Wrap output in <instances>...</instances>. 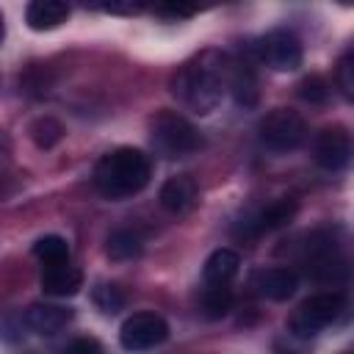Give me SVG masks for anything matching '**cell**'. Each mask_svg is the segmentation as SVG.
Segmentation results:
<instances>
[{"instance_id": "1", "label": "cell", "mask_w": 354, "mask_h": 354, "mask_svg": "<svg viewBox=\"0 0 354 354\" xmlns=\"http://www.w3.org/2000/svg\"><path fill=\"white\" fill-rule=\"evenodd\" d=\"M227 75H230V58L207 50L174 75L171 91L194 113H210L221 102Z\"/></svg>"}, {"instance_id": "2", "label": "cell", "mask_w": 354, "mask_h": 354, "mask_svg": "<svg viewBox=\"0 0 354 354\" xmlns=\"http://www.w3.org/2000/svg\"><path fill=\"white\" fill-rule=\"evenodd\" d=\"M149 158L141 149L122 147L100 158L94 169V185L108 199H127L149 183Z\"/></svg>"}, {"instance_id": "3", "label": "cell", "mask_w": 354, "mask_h": 354, "mask_svg": "<svg viewBox=\"0 0 354 354\" xmlns=\"http://www.w3.org/2000/svg\"><path fill=\"white\" fill-rule=\"evenodd\" d=\"M149 133H152L155 149L166 158H183L202 147L196 127L177 111H158L149 122Z\"/></svg>"}, {"instance_id": "4", "label": "cell", "mask_w": 354, "mask_h": 354, "mask_svg": "<svg viewBox=\"0 0 354 354\" xmlns=\"http://www.w3.org/2000/svg\"><path fill=\"white\" fill-rule=\"evenodd\" d=\"M346 310V299L340 293H318L310 296L307 301H301V307L293 313L290 318V332L299 337H313L318 335L324 326L335 324L340 318V313Z\"/></svg>"}, {"instance_id": "5", "label": "cell", "mask_w": 354, "mask_h": 354, "mask_svg": "<svg viewBox=\"0 0 354 354\" xmlns=\"http://www.w3.org/2000/svg\"><path fill=\"white\" fill-rule=\"evenodd\" d=\"M257 130H260V141L274 152H290L301 147L307 138L304 119L290 108H274L271 113L263 116Z\"/></svg>"}, {"instance_id": "6", "label": "cell", "mask_w": 354, "mask_h": 354, "mask_svg": "<svg viewBox=\"0 0 354 354\" xmlns=\"http://www.w3.org/2000/svg\"><path fill=\"white\" fill-rule=\"evenodd\" d=\"M166 335H169V324L158 313H133L119 329V343L127 351H144L160 346Z\"/></svg>"}, {"instance_id": "7", "label": "cell", "mask_w": 354, "mask_h": 354, "mask_svg": "<svg viewBox=\"0 0 354 354\" xmlns=\"http://www.w3.org/2000/svg\"><path fill=\"white\" fill-rule=\"evenodd\" d=\"M260 61L274 72H290L301 64V44L290 30H271L257 44Z\"/></svg>"}, {"instance_id": "8", "label": "cell", "mask_w": 354, "mask_h": 354, "mask_svg": "<svg viewBox=\"0 0 354 354\" xmlns=\"http://www.w3.org/2000/svg\"><path fill=\"white\" fill-rule=\"evenodd\" d=\"M351 158V138L343 127H329V130H321V136L315 138V160L318 166L329 169V171H337L348 163Z\"/></svg>"}, {"instance_id": "9", "label": "cell", "mask_w": 354, "mask_h": 354, "mask_svg": "<svg viewBox=\"0 0 354 354\" xmlns=\"http://www.w3.org/2000/svg\"><path fill=\"white\" fill-rule=\"evenodd\" d=\"M252 288H254V293H260L271 301H285L296 293L299 279L288 268H260L252 277Z\"/></svg>"}, {"instance_id": "10", "label": "cell", "mask_w": 354, "mask_h": 354, "mask_svg": "<svg viewBox=\"0 0 354 354\" xmlns=\"http://www.w3.org/2000/svg\"><path fill=\"white\" fill-rule=\"evenodd\" d=\"M160 207L171 216H183L188 213L194 205H196V183L188 177V174H177V177H169L163 185H160Z\"/></svg>"}, {"instance_id": "11", "label": "cell", "mask_w": 354, "mask_h": 354, "mask_svg": "<svg viewBox=\"0 0 354 354\" xmlns=\"http://www.w3.org/2000/svg\"><path fill=\"white\" fill-rule=\"evenodd\" d=\"M72 321V310L69 307H61V304H47V301H39V304H30L25 310V324L39 332V335H55L61 332L66 324Z\"/></svg>"}, {"instance_id": "12", "label": "cell", "mask_w": 354, "mask_h": 354, "mask_svg": "<svg viewBox=\"0 0 354 354\" xmlns=\"http://www.w3.org/2000/svg\"><path fill=\"white\" fill-rule=\"evenodd\" d=\"M296 210H299L296 199H290V196L277 199V202L266 205V207H263V210L249 221V230H252V235L274 232V230H279V227L290 224V221H293V216H296Z\"/></svg>"}, {"instance_id": "13", "label": "cell", "mask_w": 354, "mask_h": 354, "mask_svg": "<svg viewBox=\"0 0 354 354\" xmlns=\"http://www.w3.org/2000/svg\"><path fill=\"white\" fill-rule=\"evenodd\" d=\"M83 285V274L69 266V263H58V266H44L41 274V290L47 296H75Z\"/></svg>"}, {"instance_id": "14", "label": "cell", "mask_w": 354, "mask_h": 354, "mask_svg": "<svg viewBox=\"0 0 354 354\" xmlns=\"http://www.w3.org/2000/svg\"><path fill=\"white\" fill-rule=\"evenodd\" d=\"M69 17V0H30L25 22L33 30H53Z\"/></svg>"}, {"instance_id": "15", "label": "cell", "mask_w": 354, "mask_h": 354, "mask_svg": "<svg viewBox=\"0 0 354 354\" xmlns=\"http://www.w3.org/2000/svg\"><path fill=\"white\" fill-rule=\"evenodd\" d=\"M238 266H241V257L232 249H216L205 260L202 279H205V285H230L232 277L238 274Z\"/></svg>"}, {"instance_id": "16", "label": "cell", "mask_w": 354, "mask_h": 354, "mask_svg": "<svg viewBox=\"0 0 354 354\" xmlns=\"http://www.w3.org/2000/svg\"><path fill=\"white\" fill-rule=\"evenodd\" d=\"M227 86L232 88L238 105L252 108V105L257 102V80H254V72H252V66H249L246 61H243V64H232V61H230Z\"/></svg>"}, {"instance_id": "17", "label": "cell", "mask_w": 354, "mask_h": 354, "mask_svg": "<svg viewBox=\"0 0 354 354\" xmlns=\"http://www.w3.org/2000/svg\"><path fill=\"white\" fill-rule=\"evenodd\" d=\"M141 249H144V241H141V235L133 232V230H116V232H111L108 246H105L108 257L116 260V263H124V260L138 257Z\"/></svg>"}, {"instance_id": "18", "label": "cell", "mask_w": 354, "mask_h": 354, "mask_svg": "<svg viewBox=\"0 0 354 354\" xmlns=\"http://www.w3.org/2000/svg\"><path fill=\"white\" fill-rule=\"evenodd\" d=\"M33 254L44 263V266H58V263H69V243L61 235H44L33 243Z\"/></svg>"}, {"instance_id": "19", "label": "cell", "mask_w": 354, "mask_h": 354, "mask_svg": "<svg viewBox=\"0 0 354 354\" xmlns=\"http://www.w3.org/2000/svg\"><path fill=\"white\" fill-rule=\"evenodd\" d=\"M30 138L39 149H53L61 138H64V124L53 116H39L33 124H30Z\"/></svg>"}, {"instance_id": "20", "label": "cell", "mask_w": 354, "mask_h": 354, "mask_svg": "<svg viewBox=\"0 0 354 354\" xmlns=\"http://www.w3.org/2000/svg\"><path fill=\"white\" fill-rule=\"evenodd\" d=\"M230 304H232V296H230V288H227V285H207V288H205L202 307H205V315H207V318H221V315H227Z\"/></svg>"}, {"instance_id": "21", "label": "cell", "mask_w": 354, "mask_h": 354, "mask_svg": "<svg viewBox=\"0 0 354 354\" xmlns=\"http://www.w3.org/2000/svg\"><path fill=\"white\" fill-rule=\"evenodd\" d=\"M91 299H94L97 310L105 313V315H116V313L124 307V293H122L116 285H111V282H100V285L94 288Z\"/></svg>"}, {"instance_id": "22", "label": "cell", "mask_w": 354, "mask_h": 354, "mask_svg": "<svg viewBox=\"0 0 354 354\" xmlns=\"http://www.w3.org/2000/svg\"><path fill=\"white\" fill-rule=\"evenodd\" d=\"M335 80H337V86H340V91H343V97H346V100H351V97H354V55H351V50H346V53H343V58L337 61Z\"/></svg>"}, {"instance_id": "23", "label": "cell", "mask_w": 354, "mask_h": 354, "mask_svg": "<svg viewBox=\"0 0 354 354\" xmlns=\"http://www.w3.org/2000/svg\"><path fill=\"white\" fill-rule=\"evenodd\" d=\"M299 97H301L304 102H310V105H321V102L329 97V88H326V83H324L318 75H313V77H304V80L299 83Z\"/></svg>"}, {"instance_id": "24", "label": "cell", "mask_w": 354, "mask_h": 354, "mask_svg": "<svg viewBox=\"0 0 354 354\" xmlns=\"http://www.w3.org/2000/svg\"><path fill=\"white\" fill-rule=\"evenodd\" d=\"M105 8L113 14H138L147 8V0H105Z\"/></svg>"}, {"instance_id": "25", "label": "cell", "mask_w": 354, "mask_h": 354, "mask_svg": "<svg viewBox=\"0 0 354 354\" xmlns=\"http://www.w3.org/2000/svg\"><path fill=\"white\" fill-rule=\"evenodd\" d=\"M69 348L72 351H100V343L97 340H75Z\"/></svg>"}, {"instance_id": "26", "label": "cell", "mask_w": 354, "mask_h": 354, "mask_svg": "<svg viewBox=\"0 0 354 354\" xmlns=\"http://www.w3.org/2000/svg\"><path fill=\"white\" fill-rule=\"evenodd\" d=\"M3 36H6V25H3V17H0V41H3Z\"/></svg>"}]
</instances>
